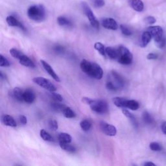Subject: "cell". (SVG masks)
I'll return each mask as SVG.
<instances>
[{"label": "cell", "instance_id": "11", "mask_svg": "<svg viewBox=\"0 0 166 166\" xmlns=\"http://www.w3.org/2000/svg\"><path fill=\"white\" fill-rule=\"evenodd\" d=\"M6 21L7 24L11 26V27H18L20 29H22L24 31H25V27L24 25L21 23L20 21L16 18L15 16H9L7 17Z\"/></svg>", "mask_w": 166, "mask_h": 166}, {"label": "cell", "instance_id": "23", "mask_svg": "<svg viewBox=\"0 0 166 166\" xmlns=\"http://www.w3.org/2000/svg\"><path fill=\"white\" fill-rule=\"evenodd\" d=\"M72 136L68 134V133H60L59 135V142H64V143H70L72 142Z\"/></svg>", "mask_w": 166, "mask_h": 166}, {"label": "cell", "instance_id": "7", "mask_svg": "<svg viewBox=\"0 0 166 166\" xmlns=\"http://www.w3.org/2000/svg\"><path fill=\"white\" fill-rule=\"evenodd\" d=\"M99 127L102 132L108 136H114L117 133L116 127L105 121H101Z\"/></svg>", "mask_w": 166, "mask_h": 166}, {"label": "cell", "instance_id": "33", "mask_svg": "<svg viewBox=\"0 0 166 166\" xmlns=\"http://www.w3.org/2000/svg\"><path fill=\"white\" fill-rule=\"evenodd\" d=\"M120 30L121 31V33L124 34V36L127 37H130L133 34V32L131 31L129 27H127L126 25H120Z\"/></svg>", "mask_w": 166, "mask_h": 166}, {"label": "cell", "instance_id": "22", "mask_svg": "<svg viewBox=\"0 0 166 166\" xmlns=\"http://www.w3.org/2000/svg\"><path fill=\"white\" fill-rule=\"evenodd\" d=\"M126 101L127 99L125 98H121V97H116V98H113V103H114V105L119 108H125Z\"/></svg>", "mask_w": 166, "mask_h": 166}, {"label": "cell", "instance_id": "44", "mask_svg": "<svg viewBox=\"0 0 166 166\" xmlns=\"http://www.w3.org/2000/svg\"><path fill=\"white\" fill-rule=\"evenodd\" d=\"M54 50L55 52H57L58 53H62L64 52V48L62 46H55L54 48Z\"/></svg>", "mask_w": 166, "mask_h": 166}, {"label": "cell", "instance_id": "20", "mask_svg": "<svg viewBox=\"0 0 166 166\" xmlns=\"http://www.w3.org/2000/svg\"><path fill=\"white\" fill-rule=\"evenodd\" d=\"M122 112L124 116L127 117V118H129L130 120L131 123H132V124H133V126L135 128H137L138 126V122L136 121V117H134V116L132 113H130L128 110L125 109V108H124L122 109Z\"/></svg>", "mask_w": 166, "mask_h": 166}, {"label": "cell", "instance_id": "40", "mask_svg": "<svg viewBox=\"0 0 166 166\" xmlns=\"http://www.w3.org/2000/svg\"><path fill=\"white\" fill-rule=\"evenodd\" d=\"M93 4L96 8L102 7L105 5V0H93Z\"/></svg>", "mask_w": 166, "mask_h": 166}, {"label": "cell", "instance_id": "47", "mask_svg": "<svg viewBox=\"0 0 166 166\" xmlns=\"http://www.w3.org/2000/svg\"><path fill=\"white\" fill-rule=\"evenodd\" d=\"M143 165H145V166H155L156 164H154L153 162H146L143 164Z\"/></svg>", "mask_w": 166, "mask_h": 166}, {"label": "cell", "instance_id": "18", "mask_svg": "<svg viewBox=\"0 0 166 166\" xmlns=\"http://www.w3.org/2000/svg\"><path fill=\"white\" fill-rule=\"evenodd\" d=\"M152 38H153V37H152L151 33L148 31H145L142 35L140 46L142 47H146L148 45V44L151 42Z\"/></svg>", "mask_w": 166, "mask_h": 166}, {"label": "cell", "instance_id": "12", "mask_svg": "<svg viewBox=\"0 0 166 166\" xmlns=\"http://www.w3.org/2000/svg\"><path fill=\"white\" fill-rule=\"evenodd\" d=\"M2 122L5 125L8 127H16L17 126V123L15 119L7 114H4L2 116Z\"/></svg>", "mask_w": 166, "mask_h": 166}, {"label": "cell", "instance_id": "46", "mask_svg": "<svg viewBox=\"0 0 166 166\" xmlns=\"http://www.w3.org/2000/svg\"><path fill=\"white\" fill-rule=\"evenodd\" d=\"M161 129L162 133L166 136V121H164L162 123L161 125Z\"/></svg>", "mask_w": 166, "mask_h": 166}, {"label": "cell", "instance_id": "3", "mask_svg": "<svg viewBox=\"0 0 166 166\" xmlns=\"http://www.w3.org/2000/svg\"><path fill=\"white\" fill-rule=\"evenodd\" d=\"M120 56L117 61L120 64L123 65H129L133 62V55L126 47L120 46L118 47Z\"/></svg>", "mask_w": 166, "mask_h": 166}, {"label": "cell", "instance_id": "5", "mask_svg": "<svg viewBox=\"0 0 166 166\" xmlns=\"http://www.w3.org/2000/svg\"><path fill=\"white\" fill-rule=\"evenodd\" d=\"M33 81L39 86L47 90L50 92H53L57 90V88L50 81L42 77H37L33 79Z\"/></svg>", "mask_w": 166, "mask_h": 166}, {"label": "cell", "instance_id": "4", "mask_svg": "<svg viewBox=\"0 0 166 166\" xmlns=\"http://www.w3.org/2000/svg\"><path fill=\"white\" fill-rule=\"evenodd\" d=\"M89 106L90 107L92 111L98 114H105L108 111V104L103 100L93 99Z\"/></svg>", "mask_w": 166, "mask_h": 166}, {"label": "cell", "instance_id": "2", "mask_svg": "<svg viewBox=\"0 0 166 166\" xmlns=\"http://www.w3.org/2000/svg\"><path fill=\"white\" fill-rule=\"evenodd\" d=\"M27 16L35 22H42L46 18L45 9L42 5H33L27 10Z\"/></svg>", "mask_w": 166, "mask_h": 166}, {"label": "cell", "instance_id": "35", "mask_svg": "<svg viewBox=\"0 0 166 166\" xmlns=\"http://www.w3.org/2000/svg\"><path fill=\"white\" fill-rule=\"evenodd\" d=\"M106 88L110 91L112 92H116L117 90L119 89V88L117 87L112 81H108L106 84Z\"/></svg>", "mask_w": 166, "mask_h": 166}, {"label": "cell", "instance_id": "28", "mask_svg": "<svg viewBox=\"0 0 166 166\" xmlns=\"http://www.w3.org/2000/svg\"><path fill=\"white\" fill-rule=\"evenodd\" d=\"M66 106L62 105V104L59 103V102H56V103H53L51 104V107L52 108L53 110L55 112H62L63 111L64 108Z\"/></svg>", "mask_w": 166, "mask_h": 166}, {"label": "cell", "instance_id": "16", "mask_svg": "<svg viewBox=\"0 0 166 166\" xmlns=\"http://www.w3.org/2000/svg\"><path fill=\"white\" fill-rule=\"evenodd\" d=\"M129 4L134 11L142 12L144 9V5L142 0H129Z\"/></svg>", "mask_w": 166, "mask_h": 166}, {"label": "cell", "instance_id": "42", "mask_svg": "<svg viewBox=\"0 0 166 166\" xmlns=\"http://www.w3.org/2000/svg\"><path fill=\"white\" fill-rule=\"evenodd\" d=\"M158 55L155 53H151L147 55V59L148 60H155L157 59Z\"/></svg>", "mask_w": 166, "mask_h": 166}, {"label": "cell", "instance_id": "41", "mask_svg": "<svg viewBox=\"0 0 166 166\" xmlns=\"http://www.w3.org/2000/svg\"><path fill=\"white\" fill-rule=\"evenodd\" d=\"M144 21H145V23L147 24H149V25L153 24L156 22V18L153 16H147V17L145 18Z\"/></svg>", "mask_w": 166, "mask_h": 166}, {"label": "cell", "instance_id": "10", "mask_svg": "<svg viewBox=\"0 0 166 166\" xmlns=\"http://www.w3.org/2000/svg\"><path fill=\"white\" fill-rule=\"evenodd\" d=\"M102 25L107 29L116 31L118 29V25H117L116 21L111 18L104 19L102 21Z\"/></svg>", "mask_w": 166, "mask_h": 166}, {"label": "cell", "instance_id": "13", "mask_svg": "<svg viewBox=\"0 0 166 166\" xmlns=\"http://www.w3.org/2000/svg\"><path fill=\"white\" fill-rule=\"evenodd\" d=\"M106 54L107 56L111 59H118L120 56V51L118 47H106Z\"/></svg>", "mask_w": 166, "mask_h": 166}, {"label": "cell", "instance_id": "14", "mask_svg": "<svg viewBox=\"0 0 166 166\" xmlns=\"http://www.w3.org/2000/svg\"><path fill=\"white\" fill-rule=\"evenodd\" d=\"M36 96L32 90L27 89L24 92V101L26 103L31 104L35 100Z\"/></svg>", "mask_w": 166, "mask_h": 166}, {"label": "cell", "instance_id": "1", "mask_svg": "<svg viewBox=\"0 0 166 166\" xmlns=\"http://www.w3.org/2000/svg\"><path fill=\"white\" fill-rule=\"evenodd\" d=\"M80 67L81 70L89 77L98 80H100L103 78V69L95 62H90L87 60L83 59L81 62Z\"/></svg>", "mask_w": 166, "mask_h": 166}, {"label": "cell", "instance_id": "21", "mask_svg": "<svg viewBox=\"0 0 166 166\" xmlns=\"http://www.w3.org/2000/svg\"><path fill=\"white\" fill-rule=\"evenodd\" d=\"M140 108V104L135 100H128L127 99L125 103V108H129L131 110H137Z\"/></svg>", "mask_w": 166, "mask_h": 166}, {"label": "cell", "instance_id": "36", "mask_svg": "<svg viewBox=\"0 0 166 166\" xmlns=\"http://www.w3.org/2000/svg\"><path fill=\"white\" fill-rule=\"evenodd\" d=\"M155 42L156 46L158 48H160V49H162V48H164V47L165 46V44H166V40H165V38L163 37H162V38H160V39H158V40H155Z\"/></svg>", "mask_w": 166, "mask_h": 166}, {"label": "cell", "instance_id": "9", "mask_svg": "<svg viewBox=\"0 0 166 166\" xmlns=\"http://www.w3.org/2000/svg\"><path fill=\"white\" fill-rule=\"evenodd\" d=\"M40 62H41L43 68H44V70L47 72V73L49 74L55 81H57V82H60V81L59 75L56 73H55V72L54 71V70L52 68V67L49 64H48L47 62H46L44 60H40Z\"/></svg>", "mask_w": 166, "mask_h": 166}, {"label": "cell", "instance_id": "43", "mask_svg": "<svg viewBox=\"0 0 166 166\" xmlns=\"http://www.w3.org/2000/svg\"><path fill=\"white\" fill-rule=\"evenodd\" d=\"M19 121L22 124H26L27 123V117L24 115H21L19 116Z\"/></svg>", "mask_w": 166, "mask_h": 166}, {"label": "cell", "instance_id": "29", "mask_svg": "<svg viewBox=\"0 0 166 166\" xmlns=\"http://www.w3.org/2000/svg\"><path fill=\"white\" fill-rule=\"evenodd\" d=\"M80 127L82 130L86 131H86L90 130L92 127V123L88 120H84L81 121Z\"/></svg>", "mask_w": 166, "mask_h": 166}, {"label": "cell", "instance_id": "37", "mask_svg": "<svg viewBox=\"0 0 166 166\" xmlns=\"http://www.w3.org/2000/svg\"><path fill=\"white\" fill-rule=\"evenodd\" d=\"M0 66L9 67L10 66V62L3 55H0Z\"/></svg>", "mask_w": 166, "mask_h": 166}, {"label": "cell", "instance_id": "19", "mask_svg": "<svg viewBox=\"0 0 166 166\" xmlns=\"http://www.w3.org/2000/svg\"><path fill=\"white\" fill-rule=\"evenodd\" d=\"M20 64H22L24 66L34 68H35V64H34V62L28 57L26 56L25 55H24L23 56L21 57V59L19 60Z\"/></svg>", "mask_w": 166, "mask_h": 166}, {"label": "cell", "instance_id": "24", "mask_svg": "<svg viewBox=\"0 0 166 166\" xmlns=\"http://www.w3.org/2000/svg\"><path fill=\"white\" fill-rule=\"evenodd\" d=\"M95 50L98 51L102 56L105 57L106 56V47L101 42H96L94 44Z\"/></svg>", "mask_w": 166, "mask_h": 166}, {"label": "cell", "instance_id": "38", "mask_svg": "<svg viewBox=\"0 0 166 166\" xmlns=\"http://www.w3.org/2000/svg\"><path fill=\"white\" fill-rule=\"evenodd\" d=\"M51 97L55 102L60 103L63 101V98H62V97L57 93H55V92H51Z\"/></svg>", "mask_w": 166, "mask_h": 166}, {"label": "cell", "instance_id": "15", "mask_svg": "<svg viewBox=\"0 0 166 166\" xmlns=\"http://www.w3.org/2000/svg\"><path fill=\"white\" fill-rule=\"evenodd\" d=\"M11 95L12 98L18 101H24V91L18 87H16L11 92Z\"/></svg>", "mask_w": 166, "mask_h": 166}, {"label": "cell", "instance_id": "30", "mask_svg": "<svg viewBox=\"0 0 166 166\" xmlns=\"http://www.w3.org/2000/svg\"><path fill=\"white\" fill-rule=\"evenodd\" d=\"M142 118H143V121L145 123H146V124H152L153 123V122H154L153 118L150 115V114L148 112H147V111H145L143 113Z\"/></svg>", "mask_w": 166, "mask_h": 166}, {"label": "cell", "instance_id": "45", "mask_svg": "<svg viewBox=\"0 0 166 166\" xmlns=\"http://www.w3.org/2000/svg\"><path fill=\"white\" fill-rule=\"evenodd\" d=\"M92 100H93L92 99L89 98H82V99L83 103H85V104H86V105H88L92 103Z\"/></svg>", "mask_w": 166, "mask_h": 166}, {"label": "cell", "instance_id": "31", "mask_svg": "<svg viewBox=\"0 0 166 166\" xmlns=\"http://www.w3.org/2000/svg\"><path fill=\"white\" fill-rule=\"evenodd\" d=\"M40 135L41 138H42V139L45 141H47V142L53 141L52 136L50 135V134L49 133H47V131L44 129H42L40 131Z\"/></svg>", "mask_w": 166, "mask_h": 166}, {"label": "cell", "instance_id": "26", "mask_svg": "<svg viewBox=\"0 0 166 166\" xmlns=\"http://www.w3.org/2000/svg\"><path fill=\"white\" fill-rule=\"evenodd\" d=\"M57 22L59 25H60V26L69 27V26H72V25L71 21L64 16H59L57 18Z\"/></svg>", "mask_w": 166, "mask_h": 166}, {"label": "cell", "instance_id": "32", "mask_svg": "<svg viewBox=\"0 0 166 166\" xmlns=\"http://www.w3.org/2000/svg\"><path fill=\"white\" fill-rule=\"evenodd\" d=\"M10 54L11 55V56L13 57L14 58H15L16 59L20 60L23 55H24L22 52H21L20 51L15 49V48H12L9 51Z\"/></svg>", "mask_w": 166, "mask_h": 166}, {"label": "cell", "instance_id": "39", "mask_svg": "<svg viewBox=\"0 0 166 166\" xmlns=\"http://www.w3.org/2000/svg\"><path fill=\"white\" fill-rule=\"evenodd\" d=\"M48 124H49V127L52 130H57L58 129V128H59L58 123L57 122L56 120H50Z\"/></svg>", "mask_w": 166, "mask_h": 166}, {"label": "cell", "instance_id": "25", "mask_svg": "<svg viewBox=\"0 0 166 166\" xmlns=\"http://www.w3.org/2000/svg\"><path fill=\"white\" fill-rule=\"evenodd\" d=\"M62 114H63L64 116L66 117V118H74L76 116V114L73 110L71 108L68 107H66L64 108V110L62 111Z\"/></svg>", "mask_w": 166, "mask_h": 166}, {"label": "cell", "instance_id": "8", "mask_svg": "<svg viewBox=\"0 0 166 166\" xmlns=\"http://www.w3.org/2000/svg\"><path fill=\"white\" fill-rule=\"evenodd\" d=\"M147 31L151 33L154 40H156L163 37V29L160 26H151L148 27Z\"/></svg>", "mask_w": 166, "mask_h": 166}, {"label": "cell", "instance_id": "17", "mask_svg": "<svg viewBox=\"0 0 166 166\" xmlns=\"http://www.w3.org/2000/svg\"><path fill=\"white\" fill-rule=\"evenodd\" d=\"M112 76L114 78V81L116 82V86L120 88H123L124 86V84H125V81H124V79L122 76L116 72H112Z\"/></svg>", "mask_w": 166, "mask_h": 166}, {"label": "cell", "instance_id": "27", "mask_svg": "<svg viewBox=\"0 0 166 166\" xmlns=\"http://www.w3.org/2000/svg\"><path fill=\"white\" fill-rule=\"evenodd\" d=\"M60 147L62 149H63L67 152H70V153H73L75 151V147L73 145H70L68 143H64V142H59Z\"/></svg>", "mask_w": 166, "mask_h": 166}, {"label": "cell", "instance_id": "34", "mask_svg": "<svg viewBox=\"0 0 166 166\" xmlns=\"http://www.w3.org/2000/svg\"><path fill=\"white\" fill-rule=\"evenodd\" d=\"M151 150L153 151H161L163 149L162 145L157 142H152L149 145Z\"/></svg>", "mask_w": 166, "mask_h": 166}, {"label": "cell", "instance_id": "6", "mask_svg": "<svg viewBox=\"0 0 166 166\" xmlns=\"http://www.w3.org/2000/svg\"><path fill=\"white\" fill-rule=\"evenodd\" d=\"M82 7L83 11H84L85 14V15L87 16L90 22L91 25L95 29H98L99 27V23L98 22V20H97L95 15H94L91 9L90 8L89 6L85 2L82 3Z\"/></svg>", "mask_w": 166, "mask_h": 166}]
</instances>
